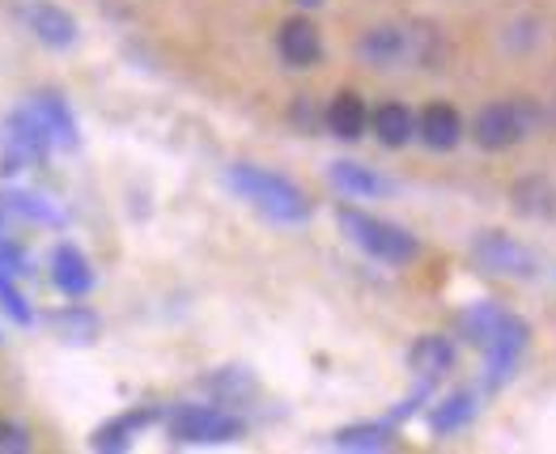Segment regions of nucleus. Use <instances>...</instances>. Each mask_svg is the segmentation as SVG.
I'll use <instances>...</instances> for the list:
<instances>
[{
  "label": "nucleus",
  "mask_w": 556,
  "mask_h": 454,
  "mask_svg": "<svg viewBox=\"0 0 556 454\" xmlns=\"http://www.w3.org/2000/svg\"><path fill=\"white\" fill-rule=\"evenodd\" d=\"M226 179H230V187L242 200H251V204H255L260 213H268L273 222H306V217H311V204H306L302 187H293V182L273 175V171H260V166L238 162V166H230Z\"/></svg>",
  "instance_id": "2"
},
{
  "label": "nucleus",
  "mask_w": 556,
  "mask_h": 454,
  "mask_svg": "<svg viewBox=\"0 0 556 454\" xmlns=\"http://www.w3.org/2000/svg\"><path fill=\"white\" fill-rule=\"evenodd\" d=\"M30 446V433L17 420H0V454H22Z\"/></svg>",
  "instance_id": "25"
},
{
  "label": "nucleus",
  "mask_w": 556,
  "mask_h": 454,
  "mask_svg": "<svg viewBox=\"0 0 556 454\" xmlns=\"http://www.w3.org/2000/svg\"><path fill=\"white\" fill-rule=\"evenodd\" d=\"M0 229H4V222H0Z\"/></svg>",
  "instance_id": "28"
},
{
  "label": "nucleus",
  "mask_w": 556,
  "mask_h": 454,
  "mask_svg": "<svg viewBox=\"0 0 556 454\" xmlns=\"http://www.w3.org/2000/svg\"><path fill=\"white\" fill-rule=\"evenodd\" d=\"M162 420V412L157 408H132L124 412V416H115V420H106L98 433H93V451H124L132 438H137L140 429H149V425H157Z\"/></svg>",
  "instance_id": "15"
},
{
  "label": "nucleus",
  "mask_w": 556,
  "mask_h": 454,
  "mask_svg": "<svg viewBox=\"0 0 556 454\" xmlns=\"http://www.w3.org/2000/svg\"><path fill=\"white\" fill-rule=\"evenodd\" d=\"M408 365H413L417 378L438 382V378H446L455 369V344L446 336H420L417 344L408 349Z\"/></svg>",
  "instance_id": "14"
},
{
  "label": "nucleus",
  "mask_w": 556,
  "mask_h": 454,
  "mask_svg": "<svg viewBox=\"0 0 556 454\" xmlns=\"http://www.w3.org/2000/svg\"><path fill=\"white\" fill-rule=\"evenodd\" d=\"M4 209L17 213V217H30V222H39V226H64V217H60V209H55L51 200L35 196V191H22V187H9V191H4Z\"/></svg>",
  "instance_id": "17"
},
{
  "label": "nucleus",
  "mask_w": 556,
  "mask_h": 454,
  "mask_svg": "<svg viewBox=\"0 0 556 454\" xmlns=\"http://www.w3.org/2000/svg\"><path fill=\"white\" fill-rule=\"evenodd\" d=\"M298 4H324V0H298Z\"/></svg>",
  "instance_id": "27"
},
{
  "label": "nucleus",
  "mask_w": 556,
  "mask_h": 454,
  "mask_svg": "<svg viewBox=\"0 0 556 454\" xmlns=\"http://www.w3.org/2000/svg\"><path fill=\"white\" fill-rule=\"evenodd\" d=\"M540 124V106L531 98H502V102H489L476 124H471V137L480 149L489 153H502V149H514L518 140H527Z\"/></svg>",
  "instance_id": "4"
},
{
  "label": "nucleus",
  "mask_w": 556,
  "mask_h": 454,
  "mask_svg": "<svg viewBox=\"0 0 556 454\" xmlns=\"http://www.w3.org/2000/svg\"><path fill=\"white\" fill-rule=\"evenodd\" d=\"M277 51L289 68H311V64H319V55H324V39H319L315 22L289 17L277 35Z\"/></svg>",
  "instance_id": "9"
},
{
  "label": "nucleus",
  "mask_w": 556,
  "mask_h": 454,
  "mask_svg": "<svg viewBox=\"0 0 556 454\" xmlns=\"http://www.w3.org/2000/svg\"><path fill=\"white\" fill-rule=\"evenodd\" d=\"M51 327L68 340V344H90V340H98V315L93 311H86V306H68V311H55L51 315Z\"/></svg>",
  "instance_id": "22"
},
{
  "label": "nucleus",
  "mask_w": 556,
  "mask_h": 454,
  "mask_svg": "<svg viewBox=\"0 0 556 454\" xmlns=\"http://www.w3.org/2000/svg\"><path fill=\"white\" fill-rule=\"evenodd\" d=\"M471 255L480 260V268H489V273L497 276H514V280H527V276H535V268H540L535 255H531V247L514 242L510 234H497V229L480 234L471 242Z\"/></svg>",
  "instance_id": "7"
},
{
  "label": "nucleus",
  "mask_w": 556,
  "mask_h": 454,
  "mask_svg": "<svg viewBox=\"0 0 556 454\" xmlns=\"http://www.w3.org/2000/svg\"><path fill=\"white\" fill-rule=\"evenodd\" d=\"M471 416H476V395L471 391H455V395H446L438 408L429 412V425H433V433H455V429H464Z\"/></svg>",
  "instance_id": "20"
},
{
  "label": "nucleus",
  "mask_w": 556,
  "mask_h": 454,
  "mask_svg": "<svg viewBox=\"0 0 556 454\" xmlns=\"http://www.w3.org/2000/svg\"><path fill=\"white\" fill-rule=\"evenodd\" d=\"M324 124H327V133H331V137L357 140L366 128H370V111H366V102H362L357 93L344 90V93H336V98L327 102Z\"/></svg>",
  "instance_id": "13"
},
{
  "label": "nucleus",
  "mask_w": 556,
  "mask_h": 454,
  "mask_svg": "<svg viewBox=\"0 0 556 454\" xmlns=\"http://www.w3.org/2000/svg\"><path fill=\"white\" fill-rule=\"evenodd\" d=\"M208 387H213L222 400H238V395H251V391H255V382H251L242 369H222V374H213Z\"/></svg>",
  "instance_id": "23"
},
{
  "label": "nucleus",
  "mask_w": 556,
  "mask_h": 454,
  "mask_svg": "<svg viewBox=\"0 0 556 454\" xmlns=\"http://www.w3.org/2000/svg\"><path fill=\"white\" fill-rule=\"evenodd\" d=\"M22 22L35 30V39L47 47H73L77 43V22L68 9L51 4V0H17Z\"/></svg>",
  "instance_id": "8"
},
{
  "label": "nucleus",
  "mask_w": 556,
  "mask_h": 454,
  "mask_svg": "<svg viewBox=\"0 0 556 454\" xmlns=\"http://www.w3.org/2000/svg\"><path fill=\"white\" fill-rule=\"evenodd\" d=\"M370 124L374 137L382 140L387 149H400V144H408V140L417 137V119H413V111L404 102H382L370 115Z\"/></svg>",
  "instance_id": "16"
},
{
  "label": "nucleus",
  "mask_w": 556,
  "mask_h": 454,
  "mask_svg": "<svg viewBox=\"0 0 556 454\" xmlns=\"http://www.w3.org/2000/svg\"><path fill=\"white\" fill-rule=\"evenodd\" d=\"M464 331L467 340L480 344L484 357H489V387H502L510 378L522 349H527V340H531V327L518 315H510V311L493 306V302L471 306L464 315Z\"/></svg>",
  "instance_id": "1"
},
{
  "label": "nucleus",
  "mask_w": 556,
  "mask_h": 454,
  "mask_svg": "<svg viewBox=\"0 0 556 454\" xmlns=\"http://www.w3.org/2000/svg\"><path fill=\"white\" fill-rule=\"evenodd\" d=\"M331 182L340 191H349V196H382V191H391V182L378 179L374 171L357 166V162H336L331 166Z\"/></svg>",
  "instance_id": "21"
},
{
  "label": "nucleus",
  "mask_w": 556,
  "mask_h": 454,
  "mask_svg": "<svg viewBox=\"0 0 556 454\" xmlns=\"http://www.w3.org/2000/svg\"><path fill=\"white\" fill-rule=\"evenodd\" d=\"M417 137L425 140L429 149L446 153V149H455V144L464 140V119H459L455 106H446V102H429V106L417 115Z\"/></svg>",
  "instance_id": "11"
},
{
  "label": "nucleus",
  "mask_w": 556,
  "mask_h": 454,
  "mask_svg": "<svg viewBox=\"0 0 556 454\" xmlns=\"http://www.w3.org/2000/svg\"><path fill=\"white\" fill-rule=\"evenodd\" d=\"M22 111L43 128V137L51 140V144H64V149L77 144V124H73V111L64 106V98H55V93H35Z\"/></svg>",
  "instance_id": "10"
},
{
  "label": "nucleus",
  "mask_w": 556,
  "mask_h": 454,
  "mask_svg": "<svg viewBox=\"0 0 556 454\" xmlns=\"http://www.w3.org/2000/svg\"><path fill=\"white\" fill-rule=\"evenodd\" d=\"M166 429L179 446H222L238 442L247 433V425L226 408H208V404H184L166 416Z\"/></svg>",
  "instance_id": "5"
},
{
  "label": "nucleus",
  "mask_w": 556,
  "mask_h": 454,
  "mask_svg": "<svg viewBox=\"0 0 556 454\" xmlns=\"http://www.w3.org/2000/svg\"><path fill=\"white\" fill-rule=\"evenodd\" d=\"M51 280H55V289L60 293H68V298H86L93 289V268L90 260L77 251V247H55V255H51Z\"/></svg>",
  "instance_id": "12"
},
{
  "label": "nucleus",
  "mask_w": 556,
  "mask_h": 454,
  "mask_svg": "<svg viewBox=\"0 0 556 454\" xmlns=\"http://www.w3.org/2000/svg\"><path fill=\"white\" fill-rule=\"evenodd\" d=\"M331 442L340 451H391L395 446V429L391 425H349Z\"/></svg>",
  "instance_id": "18"
},
{
  "label": "nucleus",
  "mask_w": 556,
  "mask_h": 454,
  "mask_svg": "<svg viewBox=\"0 0 556 454\" xmlns=\"http://www.w3.org/2000/svg\"><path fill=\"white\" fill-rule=\"evenodd\" d=\"M362 60H370L378 68H391V64H404V60H420L429 64L433 60V30L420 26V30H404V26H374L370 35L357 43Z\"/></svg>",
  "instance_id": "6"
},
{
  "label": "nucleus",
  "mask_w": 556,
  "mask_h": 454,
  "mask_svg": "<svg viewBox=\"0 0 556 454\" xmlns=\"http://www.w3.org/2000/svg\"><path fill=\"white\" fill-rule=\"evenodd\" d=\"M340 226L344 234L366 251L374 260H382V264H413L417 260V238L408 234L404 226H391V222H382V217H370V213H362V209H353V204H344L340 213Z\"/></svg>",
  "instance_id": "3"
},
{
  "label": "nucleus",
  "mask_w": 556,
  "mask_h": 454,
  "mask_svg": "<svg viewBox=\"0 0 556 454\" xmlns=\"http://www.w3.org/2000/svg\"><path fill=\"white\" fill-rule=\"evenodd\" d=\"M289 115H293V124H302V128H315V124H319V119H315V106H311L306 98H298Z\"/></svg>",
  "instance_id": "26"
},
{
  "label": "nucleus",
  "mask_w": 556,
  "mask_h": 454,
  "mask_svg": "<svg viewBox=\"0 0 556 454\" xmlns=\"http://www.w3.org/2000/svg\"><path fill=\"white\" fill-rule=\"evenodd\" d=\"M0 306H4V315L17 318L22 327L30 323V302H26L22 293H17V285L9 280V273H4V268H0Z\"/></svg>",
  "instance_id": "24"
},
{
  "label": "nucleus",
  "mask_w": 556,
  "mask_h": 454,
  "mask_svg": "<svg viewBox=\"0 0 556 454\" xmlns=\"http://www.w3.org/2000/svg\"><path fill=\"white\" fill-rule=\"evenodd\" d=\"M514 209L527 213V217H553L556 187L548 179H522L514 187Z\"/></svg>",
  "instance_id": "19"
}]
</instances>
